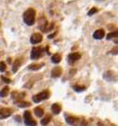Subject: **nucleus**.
Wrapping results in <instances>:
<instances>
[{
  "mask_svg": "<svg viewBox=\"0 0 118 126\" xmlns=\"http://www.w3.org/2000/svg\"><path fill=\"white\" fill-rule=\"evenodd\" d=\"M24 118V124L27 126H36L37 125V121L35 120H33L31 112L30 111H25L23 114Z\"/></svg>",
  "mask_w": 118,
  "mask_h": 126,
  "instance_id": "7ed1b4c3",
  "label": "nucleus"
},
{
  "mask_svg": "<svg viewBox=\"0 0 118 126\" xmlns=\"http://www.w3.org/2000/svg\"><path fill=\"white\" fill-rule=\"evenodd\" d=\"M105 36V31L103 29H97V31H95V33L93 34V37L95 39H101L103 38Z\"/></svg>",
  "mask_w": 118,
  "mask_h": 126,
  "instance_id": "1a4fd4ad",
  "label": "nucleus"
},
{
  "mask_svg": "<svg viewBox=\"0 0 118 126\" xmlns=\"http://www.w3.org/2000/svg\"><path fill=\"white\" fill-rule=\"evenodd\" d=\"M8 62H9V63H11V58H9V59H8Z\"/></svg>",
  "mask_w": 118,
  "mask_h": 126,
  "instance_id": "a878e982",
  "label": "nucleus"
},
{
  "mask_svg": "<svg viewBox=\"0 0 118 126\" xmlns=\"http://www.w3.org/2000/svg\"><path fill=\"white\" fill-rule=\"evenodd\" d=\"M61 75H62V68L59 66L54 67L52 70V77L53 78H59Z\"/></svg>",
  "mask_w": 118,
  "mask_h": 126,
  "instance_id": "9d476101",
  "label": "nucleus"
},
{
  "mask_svg": "<svg viewBox=\"0 0 118 126\" xmlns=\"http://www.w3.org/2000/svg\"><path fill=\"white\" fill-rule=\"evenodd\" d=\"M17 105L19 107H27V106H30L31 104L29 102H18L17 103Z\"/></svg>",
  "mask_w": 118,
  "mask_h": 126,
  "instance_id": "6ab92c4d",
  "label": "nucleus"
},
{
  "mask_svg": "<svg viewBox=\"0 0 118 126\" xmlns=\"http://www.w3.org/2000/svg\"><path fill=\"white\" fill-rule=\"evenodd\" d=\"M42 41V35L39 33H35L33 34L30 37V42L32 44H39Z\"/></svg>",
  "mask_w": 118,
  "mask_h": 126,
  "instance_id": "0eeeda50",
  "label": "nucleus"
},
{
  "mask_svg": "<svg viewBox=\"0 0 118 126\" xmlns=\"http://www.w3.org/2000/svg\"><path fill=\"white\" fill-rule=\"evenodd\" d=\"M1 79H2L4 82H6V83H11V79H9V78H7V77H5V76H1Z\"/></svg>",
  "mask_w": 118,
  "mask_h": 126,
  "instance_id": "5701e85b",
  "label": "nucleus"
},
{
  "mask_svg": "<svg viewBox=\"0 0 118 126\" xmlns=\"http://www.w3.org/2000/svg\"><path fill=\"white\" fill-rule=\"evenodd\" d=\"M42 55V49L40 47H35L33 48L31 51V59L32 60H37L39 58H40V56Z\"/></svg>",
  "mask_w": 118,
  "mask_h": 126,
  "instance_id": "20e7f679",
  "label": "nucleus"
},
{
  "mask_svg": "<svg viewBox=\"0 0 118 126\" xmlns=\"http://www.w3.org/2000/svg\"><path fill=\"white\" fill-rule=\"evenodd\" d=\"M97 8H92L90 10L88 11V13H87V14H88V16H92V15H94V14H95V13H97Z\"/></svg>",
  "mask_w": 118,
  "mask_h": 126,
  "instance_id": "4be33fe9",
  "label": "nucleus"
},
{
  "mask_svg": "<svg viewBox=\"0 0 118 126\" xmlns=\"http://www.w3.org/2000/svg\"><path fill=\"white\" fill-rule=\"evenodd\" d=\"M61 109H62V106L58 103H55V104L52 105V111L54 112V114H59L61 112Z\"/></svg>",
  "mask_w": 118,
  "mask_h": 126,
  "instance_id": "9b49d317",
  "label": "nucleus"
},
{
  "mask_svg": "<svg viewBox=\"0 0 118 126\" xmlns=\"http://www.w3.org/2000/svg\"><path fill=\"white\" fill-rule=\"evenodd\" d=\"M66 121L68 124L73 126H78L81 124V120L77 117H74V116H66Z\"/></svg>",
  "mask_w": 118,
  "mask_h": 126,
  "instance_id": "39448f33",
  "label": "nucleus"
},
{
  "mask_svg": "<svg viewBox=\"0 0 118 126\" xmlns=\"http://www.w3.org/2000/svg\"><path fill=\"white\" fill-rule=\"evenodd\" d=\"M114 37H117V31L112 32L107 36V39H112V38H114Z\"/></svg>",
  "mask_w": 118,
  "mask_h": 126,
  "instance_id": "aec40b11",
  "label": "nucleus"
},
{
  "mask_svg": "<svg viewBox=\"0 0 118 126\" xmlns=\"http://www.w3.org/2000/svg\"><path fill=\"white\" fill-rule=\"evenodd\" d=\"M34 112H35V115L37 116V117H39V118H41V117L44 115V110H43V108L39 107V106H37V107L35 108Z\"/></svg>",
  "mask_w": 118,
  "mask_h": 126,
  "instance_id": "ddd939ff",
  "label": "nucleus"
},
{
  "mask_svg": "<svg viewBox=\"0 0 118 126\" xmlns=\"http://www.w3.org/2000/svg\"><path fill=\"white\" fill-rule=\"evenodd\" d=\"M61 60H62V57H61V55L59 53H56V54H54V55L52 56V62L54 63H60Z\"/></svg>",
  "mask_w": 118,
  "mask_h": 126,
  "instance_id": "4468645a",
  "label": "nucleus"
},
{
  "mask_svg": "<svg viewBox=\"0 0 118 126\" xmlns=\"http://www.w3.org/2000/svg\"><path fill=\"white\" fill-rule=\"evenodd\" d=\"M73 89L75 90L76 92H78V93H81V92H84V91H85V87L84 86H79V85H74L73 86Z\"/></svg>",
  "mask_w": 118,
  "mask_h": 126,
  "instance_id": "a211bd4d",
  "label": "nucleus"
},
{
  "mask_svg": "<svg viewBox=\"0 0 118 126\" xmlns=\"http://www.w3.org/2000/svg\"><path fill=\"white\" fill-rule=\"evenodd\" d=\"M81 54L79 52H72L68 55V61L69 63H75L78 60H80Z\"/></svg>",
  "mask_w": 118,
  "mask_h": 126,
  "instance_id": "6e6552de",
  "label": "nucleus"
},
{
  "mask_svg": "<svg viewBox=\"0 0 118 126\" xmlns=\"http://www.w3.org/2000/svg\"><path fill=\"white\" fill-rule=\"evenodd\" d=\"M36 19V11L33 9H28L27 10L23 13V21L27 25H33Z\"/></svg>",
  "mask_w": 118,
  "mask_h": 126,
  "instance_id": "f257e3e1",
  "label": "nucleus"
},
{
  "mask_svg": "<svg viewBox=\"0 0 118 126\" xmlns=\"http://www.w3.org/2000/svg\"><path fill=\"white\" fill-rule=\"evenodd\" d=\"M51 116L50 115H47V116H45L44 118H43L42 120H41V121H40V123H41V125L43 126H45V125H47L50 121H51Z\"/></svg>",
  "mask_w": 118,
  "mask_h": 126,
  "instance_id": "dca6fc26",
  "label": "nucleus"
},
{
  "mask_svg": "<svg viewBox=\"0 0 118 126\" xmlns=\"http://www.w3.org/2000/svg\"><path fill=\"white\" fill-rule=\"evenodd\" d=\"M49 97H50V92L48 90H45V91H42L41 93L38 94L34 95L33 96V101L35 103H40L41 101L47 100Z\"/></svg>",
  "mask_w": 118,
  "mask_h": 126,
  "instance_id": "f03ea898",
  "label": "nucleus"
},
{
  "mask_svg": "<svg viewBox=\"0 0 118 126\" xmlns=\"http://www.w3.org/2000/svg\"><path fill=\"white\" fill-rule=\"evenodd\" d=\"M117 46H115V47H114V48H113V49H112V51H111V52L112 53V54H117Z\"/></svg>",
  "mask_w": 118,
  "mask_h": 126,
  "instance_id": "b1692460",
  "label": "nucleus"
},
{
  "mask_svg": "<svg viewBox=\"0 0 118 126\" xmlns=\"http://www.w3.org/2000/svg\"><path fill=\"white\" fill-rule=\"evenodd\" d=\"M42 63H32L28 66V69L29 70H39L42 67Z\"/></svg>",
  "mask_w": 118,
  "mask_h": 126,
  "instance_id": "2eb2a0df",
  "label": "nucleus"
},
{
  "mask_svg": "<svg viewBox=\"0 0 118 126\" xmlns=\"http://www.w3.org/2000/svg\"><path fill=\"white\" fill-rule=\"evenodd\" d=\"M10 92V88L9 87H5L0 91V97H6L7 95L9 94Z\"/></svg>",
  "mask_w": 118,
  "mask_h": 126,
  "instance_id": "f3484780",
  "label": "nucleus"
},
{
  "mask_svg": "<svg viewBox=\"0 0 118 126\" xmlns=\"http://www.w3.org/2000/svg\"><path fill=\"white\" fill-rule=\"evenodd\" d=\"M15 120H16V121H21V117L20 116H15Z\"/></svg>",
  "mask_w": 118,
  "mask_h": 126,
  "instance_id": "393cba45",
  "label": "nucleus"
},
{
  "mask_svg": "<svg viewBox=\"0 0 118 126\" xmlns=\"http://www.w3.org/2000/svg\"><path fill=\"white\" fill-rule=\"evenodd\" d=\"M12 114V110L11 108H8V107H3L0 109V120H4V119H7L9 117H11Z\"/></svg>",
  "mask_w": 118,
  "mask_h": 126,
  "instance_id": "423d86ee",
  "label": "nucleus"
},
{
  "mask_svg": "<svg viewBox=\"0 0 118 126\" xmlns=\"http://www.w3.org/2000/svg\"><path fill=\"white\" fill-rule=\"evenodd\" d=\"M21 63H21V61H20V59H16V60L14 61V63H12V72H13V73H16V72H17V70L19 69Z\"/></svg>",
  "mask_w": 118,
  "mask_h": 126,
  "instance_id": "f8f14e48",
  "label": "nucleus"
},
{
  "mask_svg": "<svg viewBox=\"0 0 118 126\" xmlns=\"http://www.w3.org/2000/svg\"><path fill=\"white\" fill-rule=\"evenodd\" d=\"M7 69V65L4 62H0V72H4Z\"/></svg>",
  "mask_w": 118,
  "mask_h": 126,
  "instance_id": "412c9836",
  "label": "nucleus"
}]
</instances>
